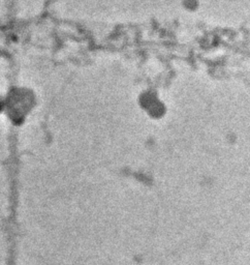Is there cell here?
Here are the masks:
<instances>
[{
    "label": "cell",
    "mask_w": 250,
    "mask_h": 265,
    "mask_svg": "<svg viewBox=\"0 0 250 265\" xmlns=\"http://www.w3.org/2000/svg\"><path fill=\"white\" fill-rule=\"evenodd\" d=\"M196 5L197 3L195 0H185V6L187 9H194V7Z\"/></svg>",
    "instance_id": "obj_1"
}]
</instances>
